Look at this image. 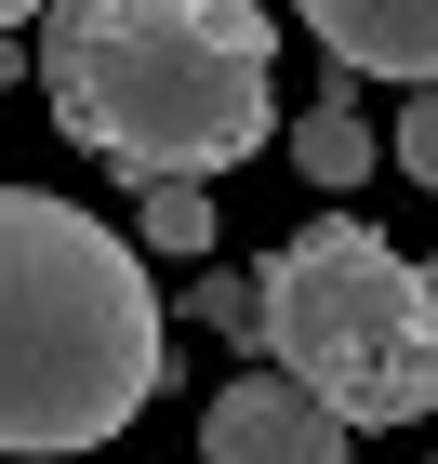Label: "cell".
Returning a JSON list of instances; mask_svg holds the SVG:
<instances>
[{"mask_svg":"<svg viewBox=\"0 0 438 464\" xmlns=\"http://www.w3.org/2000/svg\"><path fill=\"white\" fill-rule=\"evenodd\" d=\"M372 160H385V133L359 120V93H319V107L292 120V173L306 186H372Z\"/></svg>","mask_w":438,"mask_h":464,"instance_id":"6","label":"cell"},{"mask_svg":"<svg viewBox=\"0 0 438 464\" xmlns=\"http://www.w3.org/2000/svg\"><path fill=\"white\" fill-rule=\"evenodd\" d=\"M54 133L120 173H239L279 133V27L266 0H54L40 14Z\"/></svg>","mask_w":438,"mask_h":464,"instance_id":"1","label":"cell"},{"mask_svg":"<svg viewBox=\"0 0 438 464\" xmlns=\"http://www.w3.org/2000/svg\"><path fill=\"white\" fill-rule=\"evenodd\" d=\"M27 14H54V0H0V27H27Z\"/></svg>","mask_w":438,"mask_h":464,"instance_id":"10","label":"cell"},{"mask_svg":"<svg viewBox=\"0 0 438 464\" xmlns=\"http://www.w3.org/2000/svg\"><path fill=\"white\" fill-rule=\"evenodd\" d=\"M186 319L266 358V279H239V266H200V279H186Z\"/></svg>","mask_w":438,"mask_h":464,"instance_id":"8","label":"cell"},{"mask_svg":"<svg viewBox=\"0 0 438 464\" xmlns=\"http://www.w3.org/2000/svg\"><path fill=\"white\" fill-rule=\"evenodd\" d=\"M200 464H346V411L306 398L279 358H266V372L213 385V411H200Z\"/></svg>","mask_w":438,"mask_h":464,"instance_id":"4","label":"cell"},{"mask_svg":"<svg viewBox=\"0 0 438 464\" xmlns=\"http://www.w3.org/2000/svg\"><path fill=\"white\" fill-rule=\"evenodd\" d=\"M266 279V358L346 425H425L438 411V266L372 239L359 213L292 226L253 266Z\"/></svg>","mask_w":438,"mask_h":464,"instance_id":"3","label":"cell"},{"mask_svg":"<svg viewBox=\"0 0 438 464\" xmlns=\"http://www.w3.org/2000/svg\"><path fill=\"white\" fill-rule=\"evenodd\" d=\"M173 372L146 239L54 186H0V451H107Z\"/></svg>","mask_w":438,"mask_h":464,"instance_id":"2","label":"cell"},{"mask_svg":"<svg viewBox=\"0 0 438 464\" xmlns=\"http://www.w3.org/2000/svg\"><path fill=\"white\" fill-rule=\"evenodd\" d=\"M385 160L438 199V80H412V107H399V133H385Z\"/></svg>","mask_w":438,"mask_h":464,"instance_id":"9","label":"cell"},{"mask_svg":"<svg viewBox=\"0 0 438 464\" xmlns=\"http://www.w3.org/2000/svg\"><path fill=\"white\" fill-rule=\"evenodd\" d=\"M133 239L173 252V266H200V252H213V186L200 173H146L133 186Z\"/></svg>","mask_w":438,"mask_h":464,"instance_id":"7","label":"cell"},{"mask_svg":"<svg viewBox=\"0 0 438 464\" xmlns=\"http://www.w3.org/2000/svg\"><path fill=\"white\" fill-rule=\"evenodd\" d=\"M292 14L359 80H438V0H292Z\"/></svg>","mask_w":438,"mask_h":464,"instance_id":"5","label":"cell"}]
</instances>
